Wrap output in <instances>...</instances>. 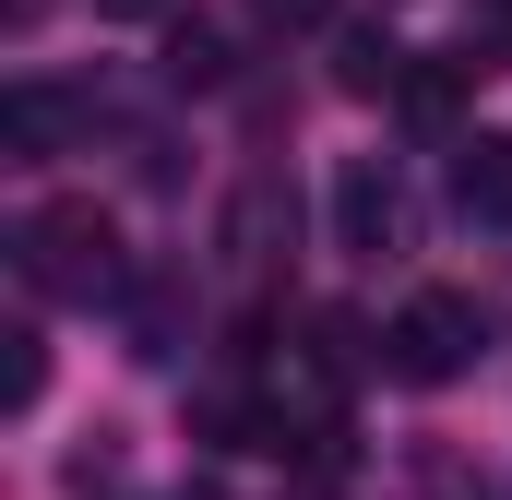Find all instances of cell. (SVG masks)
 Instances as JSON below:
<instances>
[{
    "instance_id": "1",
    "label": "cell",
    "mask_w": 512,
    "mask_h": 500,
    "mask_svg": "<svg viewBox=\"0 0 512 500\" xmlns=\"http://www.w3.org/2000/svg\"><path fill=\"white\" fill-rule=\"evenodd\" d=\"M12 262H24V286H36V298H120V227H108V203H96V191L36 203V215L12 227Z\"/></svg>"
},
{
    "instance_id": "2",
    "label": "cell",
    "mask_w": 512,
    "mask_h": 500,
    "mask_svg": "<svg viewBox=\"0 0 512 500\" xmlns=\"http://www.w3.org/2000/svg\"><path fill=\"white\" fill-rule=\"evenodd\" d=\"M477 346H489V310H477L465 286H417V298L382 322V370H393V381H417V393L465 381V370H477Z\"/></svg>"
},
{
    "instance_id": "3",
    "label": "cell",
    "mask_w": 512,
    "mask_h": 500,
    "mask_svg": "<svg viewBox=\"0 0 512 500\" xmlns=\"http://www.w3.org/2000/svg\"><path fill=\"white\" fill-rule=\"evenodd\" d=\"M405 239H417V191H405V167H393V155H346V167H334V250L393 262Z\"/></svg>"
},
{
    "instance_id": "4",
    "label": "cell",
    "mask_w": 512,
    "mask_h": 500,
    "mask_svg": "<svg viewBox=\"0 0 512 500\" xmlns=\"http://www.w3.org/2000/svg\"><path fill=\"white\" fill-rule=\"evenodd\" d=\"M72 120H84L72 84H12V96H0V155H12V167H48V155L72 143Z\"/></svg>"
},
{
    "instance_id": "5",
    "label": "cell",
    "mask_w": 512,
    "mask_h": 500,
    "mask_svg": "<svg viewBox=\"0 0 512 500\" xmlns=\"http://www.w3.org/2000/svg\"><path fill=\"white\" fill-rule=\"evenodd\" d=\"M286 227H298L286 179H274V167H251V179L227 191V227H215V239H227V262H274V250H286Z\"/></svg>"
},
{
    "instance_id": "6",
    "label": "cell",
    "mask_w": 512,
    "mask_h": 500,
    "mask_svg": "<svg viewBox=\"0 0 512 500\" xmlns=\"http://www.w3.org/2000/svg\"><path fill=\"white\" fill-rule=\"evenodd\" d=\"M453 215L465 227H512V131L453 143Z\"/></svg>"
},
{
    "instance_id": "7",
    "label": "cell",
    "mask_w": 512,
    "mask_h": 500,
    "mask_svg": "<svg viewBox=\"0 0 512 500\" xmlns=\"http://www.w3.org/2000/svg\"><path fill=\"white\" fill-rule=\"evenodd\" d=\"M227 72H239V36H227L215 12H179V24H167V84H179V96H215Z\"/></svg>"
},
{
    "instance_id": "8",
    "label": "cell",
    "mask_w": 512,
    "mask_h": 500,
    "mask_svg": "<svg viewBox=\"0 0 512 500\" xmlns=\"http://www.w3.org/2000/svg\"><path fill=\"white\" fill-rule=\"evenodd\" d=\"M405 72H417V60H405L393 36H346V48H334V84H346V96H405Z\"/></svg>"
},
{
    "instance_id": "9",
    "label": "cell",
    "mask_w": 512,
    "mask_h": 500,
    "mask_svg": "<svg viewBox=\"0 0 512 500\" xmlns=\"http://www.w3.org/2000/svg\"><path fill=\"white\" fill-rule=\"evenodd\" d=\"M131 358H155V370L179 358V298H167V286H143V298H131Z\"/></svg>"
},
{
    "instance_id": "10",
    "label": "cell",
    "mask_w": 512,
    "mask_h": 500,
    "mask_svg": "<svg viewBox=\"0 0 512 500\" xmlns=\"http://www.w3.org/2000/svg\"><path fill=\"white\" fill-rule=\"evenodd\" d=\"M0 346H12V381H0V393H12V417H24V405L48 393V346H36V334H0Z\"/></svg>"
},
{
    "instance_id": "11",
    "label": "cell",
    "mask_w": 512,
    "mask_h": 500,
    "mask_svg": "<svg viewBox=\"0 0 512 500\" xmlns=\"http://www.w3.org/2000/svg\"><path fill=\"white\" fill-rule=\"evenodd\" d=\"M262 24H310V12H322V0H251Z\"/></svg>"
},
{
    "instance_id": "12",
    "label": "cell",
    "mask_w": 512,
    "mask_h": 500,
    "mask_svg": "<svg viewBox=\"0 0 512 500\" xmlns=\"http://www.w3.org/2000/svg\"><path fill=\"white\" fill-rule=\"evenodd\" d=\"M96 12H108V24H143V12H167V0H96Z\"/></svg>"
},
{
    "instance_id": "13",
    "label": "cell",
    "mask_w": 512,
    "mask_h": 500,
    "mask_svg": "<svg viewBox=\"0 0 512 500\" xmlns=\"http://www.w3.org/2000/svg\"><path fill=\"white\" fill-rule=\"evenodd\" d=\"M191 500H203V489H191Z\"/></svg>"
}]
</instances>
